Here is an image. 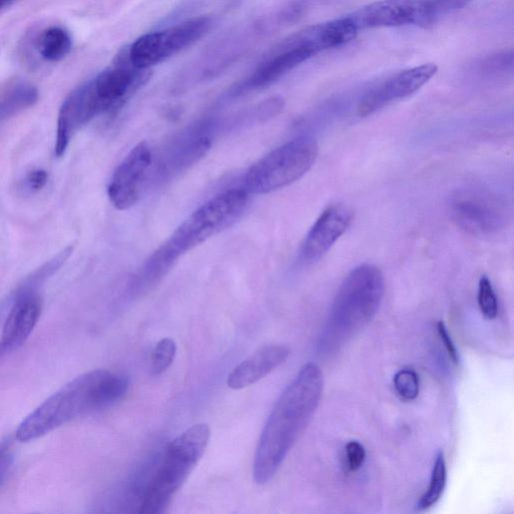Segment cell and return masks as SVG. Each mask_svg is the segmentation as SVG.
Returning <instances> with one entry per match:
<instances>
[{
	"label": "cell",
	"instance_id": "6da1fadb",
	"mask_svg": "<svg viewBox=\"0 0 514 514\" xmlns=\"http://www.w3.org/2000/svg\"><path fill=\"white\" fill-rule=\"evenodd\" d=\"M324 391L321 368L306 364L276 403L257 445L253 479L270 482L316 413Z\"/></svg>",
	"mask_w": 514,
	"mask_h": 514
},
{
	"label": "cell",
	"instance_id": "7a4b0ae2",
	"mask_svg": "<svg viewBox=\"0 0 514 514\" xmlns=\"http://www.w3.org/2000/svg\"><path fill=\"white\" fill-rule=\"evenodd\" d=\"M249 201L250 194L244 188H232L197 208L154 253L143 271L141 283L154 284L179 257L231 227L244 214Z\"/></svg>",
	"mask_w": 514,
	"mask_h": 514
},
{
	"label": "cell",
	"instance_id": "3957f363",
	"mask_svg": "<svg viewBox=\"0 0 514 514\" xmlns=\"http://www.w3.org/2000/svg\"><path fill=\"white\" fill-rule=\"evenodd\" d=\"M385 294L382 272L362 265L341 286L320 339V349L335 352L359 334L378 313Z\"/></svg>",
	"mask_w": 514,
	"mask_h": 514
},
{
	"label": "cell",
	"instance_id": "277c9868",
	"mask_svg": "<svg viewBox=\"0 0 514 514\" xmlns=\"http://www.w3.org/2000/svg\"><path fill=\"white\" fill-rule=\"evenodd\" d=\"M209 440L210 427L206 423H198L170 442L162 464L145 493L141 513L165 512L175 493L205 453Z\"/></svg>",
	"mask_w": 514,
	"mask_h": 514
},
{
	"label": "cell",
	"instance_id": "5b68a950",
	"mask_svg": "<svg viewBox=\"0 0 514 514\" xmlns=\"http://www.w3.org/2000/svg\"><path fill=\"white\" fill-rule=\"evenodd\" d=\"M318 155L319 146L314 139L302 137L290 141L252 165L245 174L243 188L250 195L283 189L309 172Z\"/></svg>",
	"mask_w": 514,
	"mask_h": 514
},
{
	"label": "cell",
	"instance_id": "8992f818",
	"mask_svg": "<svg viewBox=\"0 0 514 514\" xmlns=\"http://www.w3.org/2000/svg\"><path fill=\"white\" fill-rule=\"evenodd\" d=\"M208 17H196L168 29L146 34L129 47L132 64L151 69L200 41L212 28Z\"/></svg>",
	"mask_w": 514,
	"mask_h": 514
},
{
	"label": "cell",
	"instance_id": "52a82bcc",
	"mask_svg": "<svg viewBox=\"0 0 514 514\" xmlns=\"http://www.w3.org/2000/svg\"><path fill=\"white\" fill-rule=\"evenodd\" d=\"M450 214L464 231L476 236H490L506 226L505 203L486 190L467 188L457 191L450 200Z\"/></svg>",
	"mask_w": 514,
	"mask_h": 514
},
{
	"label": "cell",
	"instance_id": "ba28073f",
	"mask_svg": "<svg viewBox=\"0 0 514 514\" xmlns=\"http://www.w3.org/2000/svg\"><path fill=\"white\" fill-rule=\"evenodd\" d=\"M151 77V69H140L132 64L129 47L122 49L116 56L113 66L92 80L102 115L123 107Z\"/></svg>",
	"mask_w": 514,
	"mask_h": 514
},
{
	"label": "cell",
	"instance_id": "9c48e42d",
	"mask_svg": "<svg viewBox=\"0 0 514 514\" xmlns=\"http://www.w3.org/2000/svg\"><path fill=\"white\" fill-rule=\"evenodd\" d=\"M88 414L76 379L46 400L20 425L17 438L29 442Z\"/></svg>",
	"mask_w": 514,
	"mask_h": 514
},
{
	"label": "cell",
	"instance_id": "30bf717a",
	"mask_svg": "<svg viewBox=\"0 0 514 514\" xmlns=\"http://www.w3.org/2000/svg\"><path fill=\"white\" fill-rule=\"evenodd\" d=\"M152 163V149L146 142L136 145L125 157L108 187L109 199L116 209L128 210L138 203Z\"/></svg>",
	"mask_w": 514,
	"mask_h": 514
},
{
	"label": "cell",
	"instance_id": "8fae6325",
	"mask_svg": "<svg viewBox=\"0 0 514 514\" xmlns=\"http://www.w3.org/2000/svg\"><path fill=\"white\" fill-rule=\"evenodd\" d=\"M348 18L358 31L404 26L426 28L425 0H379Z\"/></svg>",
	"mask_w": 514,
	"mask_h": 514
},
{
	"label": "cell",
	"instance_id": "7c38bea8",
	"mask_svg": "<svg viewBox=\"0 0 514 514\" xmlns=\"http://www.w3.org/2000/svg\"><path fill=\"white\" fill-rule=\"evenodd\" d=\"M435 64H424L403 71L388 79L361 100L358 107L360 117H368L394 102L405 99L418 92L437 73Z\"/></svg>",
	"mask_w": 514,
	"mask_h": 514
},
{
	"label": "cell",
	"instance_id": "4fadbf2b",
	"mask_svg": "<svg viewBox=\"0 0 514 514\" xmlns=\"http://www.w3.org/2000/svg\"><path fill=\"white\" fill-rule=\"evenodd\" d=\"M101 115V108L91 81L73 91L59 112L56 156L63 157L75 134Z\"/></svg>",
	"mask_w": 514,
	"mask_h": 514
},
{
	"label": "cell",
	"instance_id": "5bb4252c",
	"mask_svg": "<svg viewBox=\"0 0 514 514\" xmlns=\"http://www.w3.org/2000/svg\"><path fill=\"white\" fill-rule=\"evenodd\" d=\"M314 56L316 55L300 45L292 35L268 53L242 85L241 90H257L268 87Z\"/></svg>",
	"mask_w": 514,
	"mask_h": 514
},
{
	"label": "cell",
	"instance_id": "9a60e30c",
	"mask_svg": "<svg viewBox=\"0 0 514 514\" xmlns=\"http://www.w3.org/2000/svg\"><path fill=\"white\" fill-rule=\"evenodd\" d=\"M352 218V211L343 204L331 205L325 209L302 244L303 262L313 264L320 261L347 231Z\"/></svg>",
	"mask_w": 514,
	"mask_h": 514
},
{
	"label": "cell",
	"instance_id": "2e32d148",
	"mask_svg": "<svg viewBox=\"0 0 514 514\" xmlns=\"http://www.w3.org/2000/svg\"><path fill=\"white\" fill-rule=\"evenodd\" d=\"M42 313L39 297L23 291L14 305L4 327L0 356L21 348L35 330Z\"/></svg>",
	"mask_w": 514,
	"mask_h": 514
},
{
	"label": "cell",
	"instance_id": "e0dca14e",
	"mask_svg": "<svg viewBox=\"0 0 514 514\" xmlns=\"http://www.w3.org/2000/svg\"><path fill=\"white\" fill-rule=\"evenodd\" d=\"M291 355L285 345H268L253 353L237 365L227 378V386L232 390L247 388L274 372Z\"/></svg>",
	"mask_w": 514,
	"mask_h": 514
},
{
	"label": "cell",
	"instance_id": "ac0fdd59",
	"mask_svg": "<svg viewBox=\"0 0 514 514\" xmlns=\"http://www.w3.org/2000/svg\"><path fill=\"white\" fill-rule=\"evenodd\" d=\"M358 32L347 17L309 27L294 36L302 46L317 55L352 42Z\"/></svg>",
	"mask_w": 514,
	"mask_h": 514
},
{
	"label": "cell",
	"instance_id": "d6986e66",
	"mask_svg": "<svg viewBox=\"0 0 514 514\" xmlns=\"http://www.w3.org/2000/svg\"><path fill=\"white\" fill-rule=\"evenodd\" d=\"M40 98L38 89L27 82H17L0 95V123L34 106Z\"/></svg>",
	"mask_w": 514,
	"mask_h": 514
},
{
	"label": "cell",
	"instance_id": "ffe728a7",
	"mask_svg": "<svg viewBox=\"0 0 514 514\" xmlns=\"http://www.w3.org/2000/svg\"><path fill=\"white\" fill-rule=\"evenodd\" d=\"M73 41L69 32L63 28L53 27L44 32L40 40V54L50 63L65 59L72 51Z\"/></svg>",
	"mask_w": 514,
	"mask_h": 514
},
{
	"label": "cell",
	"instance_id": "44dd1931",
	"mask_svg": "<svg viewBox=\"0 0 514 514\" xmlns=\"http://www.w3.org/2000/svg\"><path fill=\"white\" fill-rule=\"evenodd\" d=\"M447 481V469L444 454L439 451L435 457L430 483L427 490L420 497L416 509L423 511L435 505L443 495Z\"/></svg>",
	"mask_w": 514,
	"mask_h": 514
},
{
	"label": "cell",
	"instance_id": "7402d4cb",
	"mask_svg": "<svg viewBox=\"0 0 514 514\" xmlns=\"http://www.w3.org/2000/svg\"><path fill=\"white\" fill-rule=\"evenodd\" d=\"M472 0H425L426 28L436 24L441 18L463 9Z\"/></svg>",
	"mask_w": 514,
	"mask_h": 514
},
{
	"label": "cell",
	"instance_id": "603a6c76",
	"mask_svg": "<svg viewBox=\"0 0 514 514\" xmlns=\"http://www.w3.org/2000/svg\"><path fill=\"white\" fill-rule=\"evenodd\" d=\"M393 382L396 392L402 399L412 401L419 396V377L413 369L405 368L400 370L394 376Z\"/></svg>",
	"mask_w": 514,
	"mask_h": 514
},
{
	"label": "cell",
	"instance_id": "cb8c5ba5",
	"mask_svg": "<svg viewBox=\"0 0 514 514\" xmlns=\"http://www.w3.org/2000/svg\"><path fill=\"white\" fill-rule=\"evenodd\" d=\"M73 251L74 246L72 245L64 248L61 252L54 256L51 261L46 263L41 269L33 274L32 278H30L28 281L29 287L27 286L25 289L30 287L34 288L36 285H40L50 277L54 276L67 263Z\"/></svg>",
	"mask_w": 514,
	"mask_h": 514
},
{
	"label": "cell",
	"instance_id": "d4e9b609",
	"mask_svg": "<svg viewBox=\"0 0 514 514\" xmlns=\"http://www.w3.org/2000/svg\"><path fill=\"white\" fill-rule=\"evenodd\" d=\"M176 343L169 338L161 340L152 352V371L155 375L164 373L173 363L176 356Z\"/></svg>",
	"mask_w": 514,
	"mask_h": 514
},
{
	"label": "cell",
	"instance_id": "484cf974",
	"mask_svg": "<svg viewBox=\"0 0 514 514\" xmlns=\"http://www.w3.org/2000/svg\"><path fill=\"white\" fill-rule=\"evenodd\" d=\"M478 306L481 314L487 320H494L498 315V302L490 280L481 277L478 284Z\"/></svg>",
	"mask_w": 514,
	"mask_h": 514
},
{
	"label": "cell",
	"instance_id": "4316f807",
	"mask_svg": "<svg viewBox=\"0 0 514 514\" xmlns=\"http://www.w3.org/2000/svg\"><path fill=\"white\" fill-rule=\"evenodd\" d=\"M346 458L348 468L351 471H358L365 463L366 450L359 441H350L346 445Z\"/></svg>",
	"mask_w": 514,
	"mask_h": 514
},
{
	"label": "cell",
	"instance_id": "83f0119b",
	"mask_svg": "<svg viewBox=\"0 0 514 514\" xmlns=\"http://www.w3.org/2000/svg\"><path fill=\"white\" fill-rule=\"evenodd\" d=\"M437 332L441 342L443 343L447 351L449 358L454 364L457 365L459 362L458 352L443 322H438Z\"/></svg>",
	"mask_w": 514,
	"mask_h": 514
},
{
	"label": "cell",
	"instance_id": "f1b7e54d",
	"mask_svg": "<svg viewBox=\"0 0 514 514\" xmlns=\"http://www.w3.org/2000/svg\"><path fill=\"white\" fill-rule=\"evenodd\" d=\"M49 175L45 170H35L28 174L26 186L31 192L41 191L48 183Z\"/></svg>",
	"mask_w": 514,
	"mask_h": 514
},
{
	"label": "cell",
	"instance_id": "f546056e",
	"mask_svg": "<svg viewBox=\"0 0 514 514\" xmlns=\"http://www.w3.org/2000/svg\"><path fill=\"white\" fill-rule=\"evenodd\" d=\"M11 464H12V457L6 453L2 459H0V483H2L9 470H10V467H11Z\"/></svg>",
	"mask_w": 514,
	"mask_h": 514
},
{
	"label": "cell",
	"instance_id": "4dcf8cb0",
	"mask_svg": "<svg viewBox=\"0 0 514 514\" xmlns=\"http://www.w3.org/2000/svg\"><path fill=\"white\" fill-rule=\"evenodd\" d=\"M17 2H19V0H0V13L13 6Z\"/></svg>",
	"mask_w": 514,
	"mask_h": 514
},
{
	"label": "cell",
	"instance_id": "1f68e13d",
	"mask_svg": "<svg viewBox=\"0 0 514 514\" xmlns=\"http://www.w3.org/2000/svg\"><path fill=\"white\" fill-rule=\"evenodd\" d=\"M7 451H8V444L7 443L0 444V459H2V457L7 453Z\"/></svg>",
	"mask_w": 514,
	"mask_h": 514
}]
</instances>
